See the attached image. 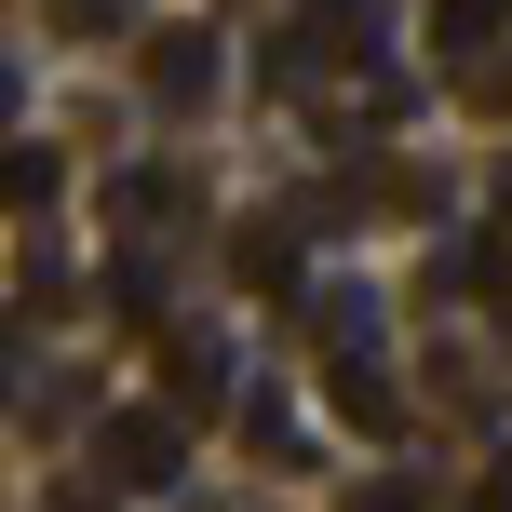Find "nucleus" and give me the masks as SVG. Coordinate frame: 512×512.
Listing matches in <instances>:
<instances>
[{
  "label": "nucleus",
  "instance_id": "1",
  "mask_svg": "<svg viewBox=\"0 0 512 512\" xmlns=\"http://www.w3.org/2000/svg\"><path fill=\"white\" fill-rule=\"evenodd\" d=\"M95 472L108 486H176L189 472V418L176 405H108L95 418Z\"/></svg>",
  "mask_w": 512,
  "mask_h": 512
},
{
  "label": "nucleus",
  "instance_id": "2",
  "mask_svg": "<svg viewBox=\"0 0 512 512\" xmlns=\"http://www.w3.org/2000/svg\"><path fill=\"white\" fill-rule=\"evenodd\" d=\"M149 95L162 108H216V27H149Z\"/></svg>",
  "mask_w": 512,
  "mask_h": 512
},
{
  "label": "nucleus",
  "instance_id": "3",
  "mask_svg": "<svg viewBox=\"0 0 512 512\" xmlns=\"http://www.w3.org/2000/svg\"><path fill=\"white\" fill-rule=\"evenodd\" d=\"M310 337H324V364H378V297L364 283H310Z\"/></svg>",
  "mask_w": 512,
  "mask_h": 512
},
{
  "label": "nucleus",
  "instance_id": "4",
  "mask_svg": "<svg viewBox=\"0 0 512 512\" xmlns=\"http://www.w3.org/2000/svg\"><path fill=\"white\" fill-rule=\"evenodd\" d=\"M324 391H337V418H351L364 445L405 432V391H391V364H324Z\"/></svg>",
  "mask_w": 512,
  "mask_h": 512
},
{
  "label": "nucleus",
  "instance_id": "5",
  "mask_svg": "<svg viewBox=\"0 0 512 512\" xmlns=\"http://www.w3.org/2000/svg\"><path fill=\"white\" fill-rule=\"evenodd\" d=\"M230 270L283 310V297H297V230H283V216H243V230H230Z\"/></svg>",
  "mask_w": 512,
  "mask_h": 512
},
{
  "label": "nucleus",
  "instance_id": "6",
  "mask_svg": "<svg viewBox=\"0 0 512 512\" xmlns=\"http://www.w3.org/2000/svg\"><path fill=\"white\" fill-rule=\"evenodd\" d=\"M499 27H512V0H445V14H432V54H445V68H472Z\"/></svg>",
  "mask_w": 512,
  "mask_h": 512
},
{
  "label": "nucleus",
  "instance_id": "7",
  "mask_svg": "<svg viewBox=\"0 0 512 512\" xmlns=\"http://www.w3.org/2000/svg\"><path fill=\"white\" fill-rule=\"evenodd\" d=\"M189 216V176H122V230L149 243V230H176Z\"/></svg>",
  "mask_w": 512,
  "mask_h": 512
},
{
  "label": "nucleus",
  "instance_id": "8",
  "mask_svg": "<svg viewBox=\"0 0 512 512\" xmlns=\"http://www.w3.org/2000/svg\"><path fill=\"white\" fill-rule=\"evenodd\" d=\"M176 391H189V405H216V391H230V351H216V337H176Z\"/></svg>",
  "mask_w": 512,
  "mask_h": 512
},
{
  "label": "nucleus",
  "instance_id": "9",
  "mask_svg": "<svg viewBox=\"0 0 512 512\" xmlns=\"http://www.w3.org/2000/svg\"><path fill=\"white\" fill-rule=\"evenodd\" d=\"M54 189H68V176H54V149H41V135H14V203H27V216H41V203H54Z\"/></svg>",
  "mask_w": 512,
  "mask_h": 512
},
{
  "label": "nucleus",
  "instance_id": "10",
  "mask_svg": "<svg viewBox=\"0 0 512 512\" xmlns=\"http://www.w3.org/2000/svg\"><path fill=\"white\" fill-rule=\"evenodd\" d=\"M351 512H418V486H405V472H378V486H351Z\"/></svg>",
  "mask_w": 512,
  "mask_h": 512
},
{
  "label": "nucleus",
  "instance_id": "11",
  "mask_svg": "<svg viewBox=\"0 0 512 512\" xmlns=\"http://www.w3.org/2000/svg\"><path fill=\"white\" fill-rule=\"evenodd\" d=\"M459 512H512V459H499V472H486V486H472Z\"/></svg>",
  "mask_w": 512,
  "mask_h": 512
},
{
  "label": "nucleus",
  "instance_id": "12",
  "mask_svg": "<svg viewBox=\"0 0 512 512\" xmlns=\"http://www.w3.org/2000/svg\"><path fill=\"white\" fill-rule=\"evenodd\" d=\"M486 216H499V230H512V162H499V176H486Z\"/></svg>",
  "mask_w": 512,
  "mask_h": 512
}]
</instances>
